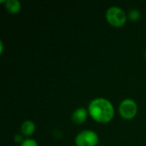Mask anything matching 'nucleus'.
I'll use <instances>...</instances> for the list:
<instances>
[{
  "label": "nucleus",
  "instance_id": "7",
  "mask_svg": "<svg viewBox=\"0 0 146 146\" xmlns=\"http://www.w3.org/2000/svg\"><path fill=\"white\" fill-rule=\"evenodd\" d=\"M4 7L10 15H16L21 9V3L18 0H7Z\"/></svg>",
  "mask_w": 146,
  "mask_h": 146
},
{
  "label": "nucleus",
  "instance_id": "10",
  "mask_svg": "<svg viewBox=\"0 0 146 146\" xmlns=\"http://www.w3.org/2000/svg\"><path fill=\"white\" fill-rule=\"evenodd\" d=\"M23 135L22 134H16L15 137H14V141L16 143V144H21L22 142H23V137H22Z\"/></svg>",
  "mask_w": 146,
  "mask_h": 146
},
{
  "label": "nucleus",
  "instance_id": "9",
  "mask_svg": "<svg viewBox=\"0 0 146 146\" xmlns=\"http://www.w3.org/2000/svg\"><path fill=\"white\" fill-rule=\"evenodd\" d=\"M20 146H38V144L35 139L27 138L23 140V142L20 145Z\"/></svg>",
  "mask_w": 146,
  "mask_h": 146
},
{
  "label": "nucleus",
  "instance_id": "8",
  "mask_svg": "<svg viewBox=\"0 0 146 146\" xmlns=\"http://www.w3.org/2000/svg\"><path fill=\"white\" fill-rule=\"evenodd\" d=\"M127 14V19L131 21H138L141 18V12L138 9H132Z\"/></svg>",
  "mask_w": 146,
  "mask_h": 146
},
{
  "label": "nucleus",
  "instance_id": "5",
  "mask_svg": "<svg viewBox=\"0 0 146 146\" xmlns=\"http://www.w3.org/2000/svg\"><path fill=\"white\" fill-rule=\"evenodd\" d=\"M88 116H89L88 110L84 108V107H80V108H77L73 112L71 119H72V121L74 124L81 125L87 120Z\"/></svg>",
  "mask_w": 146,
  "mask_h": 146
},
{
  "label": "nucleus",
  "instance_id": "1",
  "mask_svg": "<svg viewBox=\"0 0 146 146\" xmlns=\"http://www.w3.org/2000/svg\"><path fill=\"white\" fill-rule=\"evenodd\" d=\"M89 116L98 123H110L115 116V107L111 101L105 98H96L92 99L88 107Z\"/></svg>",
  "mask_w": 146,
  "mask_h": 146
},
{
  "label": "nucleus",
  "instance_id": "4",
  "mask_svg": "<svg viewBox=\"0 0 146 146\" xmlns=\"http://www.w3.org/2000/svg\"><path fill=\"white\" fill-rule=\"evenodd\" d=\"M98 143V134L91 129L80 132L74 138V145L76 146H97Z\"/></svg>",
  "mask_w": 146,
  "mask_h": 146
},
{
  "label": "nucleus",
  "instance_id": "6",
  "mask_svg": "<svg viewBox=\"0 0 146 146\" xmlns=\"http://www.w3.org/2000/svg\"><path fill=\"white\" fill-rule=\"evenodd\" d=\"M35 123L31 120H26L21 125V133L25 137L32 136L35 133Z\"/></svg>",
  "mask_w": 146,
  "mask_h": 146
},
{
  "label": "nucleus",
  "instance_id": "3",
  "mask_svg": "<svg viewBox=\"0 0 146 146\" xmlns=\"http://www.w3.org/2000/svg\"><path fill=\"white\" fill-rule=\"evenodd\" d=\"M118 111L121 118H123L124 120H133L137 116L139 111L138 104L135 100L132 98L123 99L119 104Z\"/></svg>",
  "mask_w": 146,
  "mask_h": 146
},
{
  "label": "nucleus",
  "instance_id": "2",
  "mask_svg": "<svg viewBox=\"0 0 146 146\" xmlns=\"http://www.w3.org/2000/svg\"><path fill=\"white\" fill-rule=\"evenodd\" d=\"M106 21L107 22L116 28L122 27L127 19V14L121 8L118 6H111L106 10L105 14Z\"/></svg>",
  "mask_w": 146,
  "mask_h": 146
},
{
  "label": "nucleus",
  "instance_id": "12",
  "mask_svg": "<svg viewBox=\"0 0 146 146\" xmlns=\"http://www.w3.org/2000/svg\"><path fill=\"white\" fill-rule=\"evenodd\" d=\"M145 59H146V51H145Z\"/></svg>",
  "mask_w": 146,
  "mask_h": 146
},
{
  "label": "nucleus",
  "instance_id": "11",
  "mask_svg": "<svg viewBox=\"0 0 146 146\" xmlns=\"http://www.w3.org/2000/svg\"><path fill=\"white\" fill-rule=\"evenodd\" d=\"M3 43L2 40H0V54H3Z\"/></svg>",
  "mask_w": 146,
  "mask_h": 146
}]
</instances>
